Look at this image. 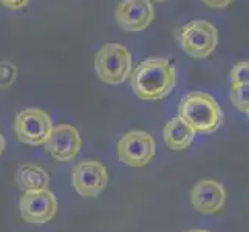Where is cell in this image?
Segmentation results:
<instances>
[{"mask_svg": "<svg viewBox=\"0 0 249 232\" xmlns=\"http://www.w3.org/2000/svg\"><path fill=\"white\" fill-rule=\"evenodd\" d=\"M130 87L142 101H161L174 91L177 71L167 57H147L132 70Z\"/></svg>", "mask_w": 249, "mask_h": 232, "instance_id": "1", "label": "cell"}, {"mask_svg": "<svg viewBox=\"0 0 249 232\" xmlns=\"http://www.w3.org/2000/svg\"><path fill=\"white\" fill-rule=\"evenodd\" d=\"M178 116L194 128L195 133L209 135L223 124V111L218 102L204 91H191L178 106Z\"/></svg>", "mask_w": 249, "mask_h": 232, "instance_id": "2", "label": "cell"}, {"mask_svg": "<svg viewBox=\"0 0 249 232\" xmlns=\"http://www.w3.org/2000/svg\"><path fill=\"white\" fill-rule=\"evenodd\" d=\"M132 54L121 44L102 45L94 56V71L98 79L108 85H121L132 73Z\"/></svg>", "mask_w": 249, "mask_h": 232, "instance_id": "3", "label": "cell"}, {"mask_svg": "<svg viewBox=\"0 0 249 232\" xmlns=\"http://www.w3.org/2000/svg\"><path fill=\"white\" fill-rule=\"evenodd\" d=\"M178 42L187 56L206 59L218 45V31L208 20H191L179 28Z\"/></svg>", "mask_w": 249, "mask_h": 232, "instance_id": "4", "label": "cell"}, {"mask_svg": "<svg viewBox=\"0 0 249 232\" xmlns=\"http://www.w3.org/2000/svg\"><path fill=\"white\" fill-rule=\"evenodd\" d=\"M53 128V121L48 111L42 108H23L14 119V133L22 144L44 145Z\"/></svg>", "mask_w": 249, "mask_h": 232, "instance_id": "5", "label": "cell"}, {"mask_svg": "<svg viewBox=\"0 0 249 232\" xmlns=\"http://www.w3.org/2000/svg\"><path fill=\"white\" fill-rule=\"evenodd\" d=\"M118 158L125 166L144 167L157 153V143L153 136L144 130H132L125 133L116 145Z\"/></svg>", "mask_w": 249, "mask_h": 232, "instance_id": "6", "label": "cell"}, {"mask_svg": "<svg viewBox=\"0 0 249 232\" xmlns=\"http://www.w3.org/2000/svg\"><path fill=\"white\" fill-rule=\"evenodd\" d=\"M74 191L84 198H94L106 191L108 184V172L102 162L85 160L74 166L71 174Z\"/></svg>", "mask_w": 249, "mask_h": 232, "instance_id": "7", "label": "cell"}, {"mask_svg": "<svg viewBox=\"0 0 249 232\" xmlns=\"http://www.w3.org/2000/svg\"><path fill=\"white\" fill-rule=\"evenodd\" d=\"M82 138L78 128L70 124H59L53 125L48 135V140L45 141L44 147L45 152L54 161H73L81 150Z\"/></svg>", "mask_w": 249, "mask_h": 232, "instance_id": "8", "label": "cell"}, {"mask_svg": "<svg viewBox=\"0 0 249 232\" xmlns=\"http://www.w3.org/2000/svg\"><path fill=\"white\" fill-rule=\"evenodd\" d=\"M20 217L31 225H45L56 217L57 200L56 195L47 191L23 192L20 198Z\"/></svg>", "mask_w": 249, "mask_h": 232, "instance_id": "9", "label": "cell"}, {"mask_svg": "<svg viewBox=\"0 0 249 232\" xmlns=\"http://www.w3.org/2000/svg\"><path fill=\"white\" fill-rule=\"evenodd\" d=\"M155 19V6L150 0H123L115 11V20L123 31H144Z\"/></svg>", "mask_w": 249, "mask_h": 232, "instance_id": "10", "label": "cell"}, {"mask_svg": "<svg viewBox=\"0 0 249 232\" xmlns=\"http://www.w3.org/2000/svg\"><path fill=\"white\" fill-rule=\"evenodd\" d=\"M194 209L204 215L220 212L226 203V189L217 179H200L191 191Z\"/></svg>", "mask_w": 249, "mask_h": 232, "instance_id": "11", "label": "cell"}, {"mask_svg": "<svg viewBox=\"0 0 249 232\" xmlns=\"http://www.w3.org/2000/svg\"><path fill=\"white\" fill-rule=\"evenodd\" d=\"M48 172L39 164H22L16 170V184L22 192H36L50 189Z\"/></svg>", "mask_w": 249, "mask_h": 232, "instance_id": "12", "label": "cell"}, {"mask_svg": "<svg viewBox=\"0 0 249 232\" xmlns=\"http://www.w3.org/2000/svg\"><path fill=\"white\" fill-rule=\"evenodd\" d=\"M194 128L181 118H172L162 128V138L172 150H186L195 140Z\"/></svg>", "mask_w": 249, "mask_h": 232, "instance_id": "13", "label": "cell"}, {"mask_svg": "<svg viewBox=\"0 0 249 232\" xmlns=\"http://www.w3.org/2000/svg\"><path fill=\"white\" fill-rule=\"evenodd\" d=\"M231 102L242 111L243 115L249 113V82H232L231 84Z\"/></svg>", "mask_w": 249, "mask_h": 232, "instance_id": "14", "label": "cell"}, {"mask_svg": "<svg viewBox=\"0 0 249 232\" xmlns=\"http://www.w3.org/2000/svg\"><path fill=\"white\" fill-rule=\"evenodd\" d=\"M17 79V67L10 61H0V89H10Z\"/></svg>", "mask_w": 249, "mask_h": 232, "instance_id": "15", "label": "cell"}, {"mask_svg": "<svg viewBox=\"0 0 249 232\" xmlns=\"http://www.w3.org/2000/svg\"><path fill=\"white\" fill-rule=\"evenodd\" d=\"M232 82H249V62L240 61L231 70V84Z\"/></svg>", "mask_w": 249, "mask_h": 232, "instance_id": "16", "label": "cell"}, {"mask_svg": "<svg viewBox=\"0 0 249 232\" xmlns=\"http://www.w3.org/2000/svg\"><path fill=\"white\" fill-rule=\"evenodd\" d=\"M30 3V0H0V5L8 10H22Z\"/></svg>", "mask_w": 249, "mask_h": 232, "instance_id": "17", "label": "cell"}, {"mask_svg": "<svg viewBox=\"0 0 249 232\" xmlns=\"http://www.w3.org/2000/svg\"><path fill=\"white\" fill-rule=\"evenodd\" d=\"M201 2L208 8H212V10H221V8L229 6L234 0H201Z\"/></svg>", "mask_w": 249, "mask_h": 232, "instance_id": "18", "label": "cell"}, {"mask_svg": "<svg viewBox=\"0 0 249 232\" xmlns=\"http://www.w3.org/2000/svg\"><path fill=\"white\" fill-rule=\"evenodd\" d=\"M5 147H6V143H5V138H3V135H2V132H0V155H2V153H3Z\"/></svg>", "mask_w": 249, "mask_h": 232, "instance_id": "19", "label": "cell"}, {"mask_svg": "<svg viewBox=\"0 0 249 232\" xmlns=\"http://www.w3.org/2000/svg\"><path fill=\"white\" fill-rule=\"evenodd\" d=\"M187 232H209V231H206V229H191V231H187Z\"/></svg>", "mask_w": 249, "mask_h": 232, "instance_id": "20", "label": "cell"}, {"mask_svg": "<svg viewBox=\"0 0 249 232\" xmlns=\"http://www.w3.org/2000/svg\"><path fill=\"white\" fill-rule=\"evenodd\" d=\"M150 2H158V3H161V2H166V0H150Z\"/></svg>", "mask_w": 249, "mask_h": 232, "instance_id": "21", "label": "cell"}]
</instances>
